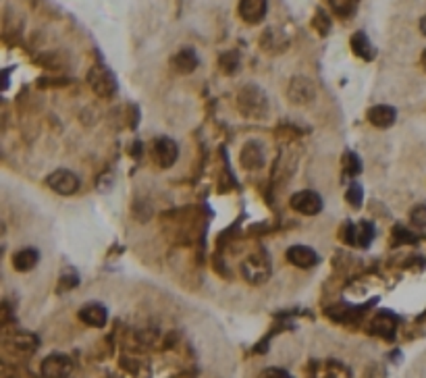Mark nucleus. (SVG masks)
Returning <instances> with one entry per match:
<instances>
[{
    "label": "nucleus",
    "instance_id": "1",
    "mask_svg": "<svg viewBox=\"0 0 426 378\" xmlns=\"http://www.w3.org/2000/svg\"><path fill=\"white\" fill-rule=\"evenodd\" d=\"M237 110L245 119H254V121L268 117L270 102H268L266 92L256 83H245L237 94Z\"/></svg>",
    "mask_w": 426,
    "mask_h": 378
},
{
    "label": "nucleus",
    "instance_id": "2",
    "mask_svg": "<svg viewBox=\"0 0 426 378\" xmlns=\"http://www.w3.org/2000/svg\"><path fill=\"white\" fill-rule=\"evenodd\" d=\"M272 272V262L264 249L254 252L243 264H241V274L249 285H262L270 279Z\"/></svg>",
    "mask_w": 426,
    "mask_h": 378
},
{
    "label": "nucleus",
    "instance_id": "3",
    "mask_svg": "<svg viewBox=\"0 0 426 378\" xmlns=\"http://www.w3.org/2000/svg\"><path fill=\"white\" fill-rule=\"evenodd\" d=\"M88 83L94 90V94H98L100 98H110L117 92V79H115L113 71L106 69L104 65H96L90 69Z\"/></svg>",
    "mask_w": 426,
    "mask_h": 378
},
{
    "label": "nucleus",
    "instance_id": "4",
    "mask_svg": "<svg viewBox=\"0 0 426 378\" xmlns=\"http://www.w3.org/2000/svg\"><path fill=\"white\" fill-rule=\"evenodd\" d=\"M287 98L289 102L297 104V106H304V104H310L314 98H316V85L312 79L304 77V75H295L289 85H287Z\"/></svg>",
    "mask_w": 426,
    "mask_h": 378
},
{
    "label": "nucleus",
    "instance_id": "5",
    "mask_svg": "<svg viewBox=\"0 0 426 378\" xmlns=\"http://www.w3.org/2000/svg\"><path fill=\"white\" fill-rule=\"evenodd\" d=\"M289 206L304 216H316L322 210V197L312 189H304L291 195Z\"/></svg>",
    "mask_w": 426,
    "mask_h": 378
},
{
    "label": "nucleus",
    "instance_id": "6",
    "mask_svg": "<svg viewBox=\"0 0 426 378\" xmlns=\"http://www.w3.org/2000/svg\"><path fill=\"white\" fill-rule=\"evenodd\" d=\"M152 156L161 169H171L177 163L179 148L175 144V140H171V138H156L152 144Z\"/></svg>",
    "mask_w": 426,
    "mask_h": 378
},
{
    "label": "nucleus",
    "instance_id": "7",
    "mask_svg": "<svg viewBox=\"0 0 426 378\" xmlns=\"http://www.w3.org/2000/svg\"><path fill=\"white\" fill-rule=\"evenodd\" d=\"M40 370H42L44 378H69L73 372V362L65 354H52V356L44 358Z\"/></svg>",
    "mask_w": 426,
    "mask_h": 378
},
{
    "label": "nucleus",
    "instance_id": "8",
    "mask_svg": "<svg viewBox=\"0 0 426 378\" xmlns=\"http://www.w3.org/2000/svg\"><path fill=\"white\" fill-rule=\"evenodd\" d=\"M46 186L58 195H73L79 189V179L75 173H71L67 169H58V171L48 175Z\"/></svg>",
    "mask_w": 426,
    "mask_h": 378
},
{
    "label": "nucleus",
    "instance_id": "9",
    "mask_svg": "<svg viewBox=\"0 0 426 378\" xmlns=\"http://www.w3.org/2000/svg\"><path fill=\"white\" fill-rule=\"evenodd\" d=\"M375 239V227L366 220H360L356 224L347 222L345 224V235L343 241L352 243V245H360V247H368L370 241Z\"/></svg>",
    "mask_w": 426,
    "mask_h": 378
},
{
    "label": "nucleus",
    "instance_id": "10",
    "mask_svg": "<svg viewBox=\"0 0 426 378\" xmlns=\"http://www.w3.org/2000/svg\"><path fill=\"white\" fill-rule=\"evenodd\" d=\"M239 163L245 171H260L266 163V152L260 142H247L241 148Z\"/></svg>",
    "mask_w": 426,
    "mask_h": 378
},
{
    "label": "nucleus",
    "instance_id": "11",
    "mask_svg": "<svg viewBox=\"0 0 426 378\" xmlns=\"http://www.w3.org/2000/svg\"><path fill=\"white\" fill-rule=\"evenodd\" d=\"M237 10L247 25H258L268 13V0H239Z\"/></svg>",
    "mask_w": 426,
    "mask_h": 378
},
{
    "label": "nucleus",
    "instance_id": "12",
    "mask_svg": "<svg viewBox=\"0 0 426 378\" xmlns=\"http://www.w3.org/2000/svg\"><path fill=\"white\" fill-rule=\"evenodd\" d=\"M366 119L377 129H389L398 121V110L389 104H375L368 108Z\"/></svg>",
    "mask_w": 426,
    "mask_h": 378
},
{
    "label": "nucleus",
    "instance_id": "13",
    "mask_svg": "<svg viewBox=\"0 0 426 378\" xmlns=\"http://www.w3.org/2000/svg\"><path fill=\"white\" fill-rule=\"evenodd\" d=\"M287 260H289L295 268L308 270V268H314V266L320 262V256H318L312 247H308V245H291V247L287 249Z\"/></svg>",
    "mask_w": 426,
    "mask_h": 378
},
{
    "label": "nucleus",
    "instance_id": "14",
    "mask_svg": "<svg viewBox=\"0 0 426 378\" xmlns=\"http://www.w3.org/2000/svg\"><path fill=\"white\" fill-rule=\"evenodd\" d=\"M260 48L268 54H281L289 48V38L281 29L270 27L260 35Z\"/></svg>",
    "mask_w": 426,
    "mask_h": 378
},
{
    "label": "nucleus",
    "instance_id": "15",
    "mask_svg": "<svg viewBox=\"0 0 426 378\" xmlns=\"http://www.w3.org/2000/svg\"><path fill=\"white\" fill-rule=\"evenodd\" d=\"M200 58L196 54L194 48H181L173 58H171V67L179 73V75H190L198 69Z\"/></svg>",
    "mask_w": 426,
    "mask_h": 378
},
{
    "label": "nucleus",
    "instance_id": "16",
    "mask_svg": "<svg viewBox=\"0 0 426 378\" xmlns=\"http://www.w3.org/2000/svg\"><path fill=\"white\" fill-rule=\"evenodd\" d=\"M79 320L85 322L88 327H94V329H102L108 320V312L102 304H85L81 310H79Z\"/></svg>",
    "mask_w": 426,
    "mask_h": 378
},
{
    "label": "nucleus",
    "instance_id": "17",
    "mask_svg": "<svg viewBox=\"0 0 426 378\" xmlns=\"http://www.w3.org/2000/svg\"><path fill=\"white\" fill-rule=\"evenodd\" d=\"M350 46H352V52H354L358 58L366 60V63H370V60L377 56V48L372 46V42H370V38L366 35V31H356V33L352 35V40H350Z\"/></svg>",
    "mask_w": 426,
    "mask_h": 378
},
{
    "label": "nucleus",
    "instance_id": "18",
    "mask_svg": "<svg viewBox=\"0 0 426 378\" xmlns=\"http://www.w3.org/2000/svg\"><path fill=\"white\" fill-rule=\"evenodd\" d=\"M38 262H40V252L33 247H23V249L15 252V256H13V268L19 272L33 270L38 266Z\"/></svg>",
    "mask_w": 426,
    "mask_h": 378
},
{
    "label": "nucleus",
    "instance_id": "19",
    "mask_svg": "<svg viewBox=\"0 0 426 378\" xmlns=\"http://www.w3.org/2000/svg\"><path fill=\"white\" fill-rule=\"evenodd\" d=\"M395 329H398V320H395L389 312L379 314V316L372 320V324H370V333H375V335H379V337H385V339H393Z\"/></svg>",
    "mask_w": 426,
    "mask_h": 378
},
{
    "label": "nucleus",
    "instance_id": "20",
    "mask_svg": "<svg viewBox=\"0 0 426 378\" xmlns=\"http://www.w3.org/2000/svg\"><path fill=\"white\" fill-rule=\"evenodd\" d=\"M331 10L341 19H352L358 8V0H329Z\"/></svg>",
    "mask_w": 426,
    "mask_h": 378
},
{
    "label": "nucleus",
    "instance_id": "21",
    "mask_svg": "<svg viewBox=\"0 0 426 378\" xmlns=\"http://www.w3.org/2000/svg\"><path fill=\"white\" fill-rule=\"evenodd\" d=\"M239 63L241 60H239V54L235 50H229V52L220 54V58H218V67L224 75H235L239 71Z\"/></svg>",
    "mask_w": 426,
    "mask_h": 378
},
{
    "label": "nucleus",
    "instance_id": "22",
    "mask_svg": "<svg viewBox=\"0 0 426 378\" xmlns=\"http://www.w3.org/2000/svg\"><path fill=\"white\" fill-rule=\"evenodd\" d=\"M341 165H343L345 175L356 177V175L362 173V163H360V158L356 156V152H350V150H347V152L343 154V158H341Z\"/></svg>",
    "mask_w": 426,
    "mask_h": 378
},
{
    "label": "nucleus",
    "instance_id": "23",
    "mask_svg": "<svg viewBox=\"0 0 426 378\" xmlns=\"http://www.w3.org/2000/svg\"><path fill=\"white\" fill-rule=\"evenodd\" d=\"M312 25H314V29H316L320 35H327V33L331 31V17H329V13H327L325 8H316L314 19H312Z\"/></svg>",
    "mask_w": 426,
    "mask_h": 378
},
{
    "label": "nucleus",
    "instance_id": "24",
    "mask_svg": "<svg viewBox=\"0 0 426 378\" xmlns=\"http://www.w3.org/2000/svg\"><path fill=\"white\" fill-rule=\"evenodd\" d=\"M362 199H364V191L360 183H352L347 191H345V202L354 208H360L362 206Z\"/></svg>",
    "mask_w": 426,
    "mask_h": 378
},
{
    "label": "nucleus",
    "instance_id": "25",
    "mask_svg": "<svg viewBox=\"0 0 426 378\" xmlns=\"http://www.w3.org/2000/svg\"><path fill=\"white\" fill-rule=\"evenodd\" d=\"M410 222L418 229H426V206L425 204H418L412 208L410 212Z\"/></svg>",
    "mask_w": 426,
    "mask_h": 378
},
{
    "label": "nucleus",
    "instance_id": "26",
    "mask_svg": "<svg viewBox=\"0 0 426 378\" xmlns=\"http://www.w3.org/2000/svg\"><path fill=\"white\" fill-rule=\"evenodd\" d=\"M258 378H293L287 370H283V368H264L260 375H258Z\"/></svg>",
    "mask_w": 426,
    "mask_h": 378
},
{
    "label": "nucleus",
    "instance_id": "27",
    "mask_svg": "<svg viewBox=\"0 0 426 378\" xmlns=\"http://www.w3.org/2000/svg\"><path fill=\"white\" fill-rule=\"evenodd\" d=\"M420 31H423V35L426 38V15L420 19Z\"/></svg>",
    "mask_w": 426,
    "mask_h": 378
},
{
    "label": "nucleus",
    "instance_id": "28",
    "mask_svg": "<svg viewBox=\"0 0 426 378\" xmlns=\"http://www.w3.org/2000/svg\"><path fill=\"white\" fill-rule=\"evenodd\" d=\"M420 65H423V69L426 71V50L423 52V56H420Z\"/></svg>",
    "mask_w": 426,
    "mask_h": 378
}]
</instances>
